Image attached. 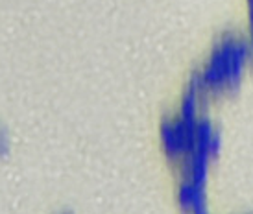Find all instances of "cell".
<instances>
[{"mask_svg": "<svg viewBox=\"0 0 253 214\" xmlns=\"http://www.w3.org/2000/svg\"><path fill=\"white\" fill-rule=\"evenodd\" d=\"M6 148V143H4V137L0 135V150H4Z\"/></svg>", "mask_w": 253, "mask_h": 214, "instance_id": "cell-1", "label": "cell"}]
</instances>
